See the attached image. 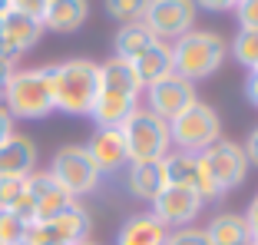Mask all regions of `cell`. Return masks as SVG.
I'll return each instance as SVG.
<instances>
[{"instance_id":"cell-21","label":"cell","mask_w":258,"mask_h":245,"mask_svg":"<svg viewBox=\"0 0 258 245\" xmlns=\"http://www.w3.org/2000/svg\"><path fill=\"white\" fill-rule=\"evenodd\" d=\"M90 17V4L86 0H46L43 10V30L53 33H76Z\"/></svg>"},{"instance_id":"cell-24","label":"cell","mask_w":258,"mask_h":245,"mask_svg":"<svg viewBox=\"0 0 258 245\" xmlns=\"http://www.w3.org/2000/svg\"><path fill=\"white\" fill-rule=\"evenodd\" d=\"M113 43H116V53H113V56H119V60H129V63H133L136 56H143L149 46L159 43V40L152 37L149 27L139 20V23H122L119 30H116Z\"/></svg>"},{"instance_id":"cell-2","label":"cell","mask_w":258,"mask_h":245,"mask_svg":"<svg viewBox=\"0 0 258 245\" xmlns=\"http://www.w3.org/2000/svg\"><path fill=\"white\" fill-rule=\"evenodd\" d=\"M0 103L14 119H43L53 113V90H50V67H17L7 80Z\"/></svg>"},{"instance_id":"cell-37","label":"cell","mask_w":258,"mask_h":245,"mask_svg":"<svg viewBox=\"0 0 258 245\" xmlns=\"http://www.w3.org/2000/svg\"><path fill=\"white\" fill-rule=\"evenodd\" d=\"M14 63H10V60H4V56H0V93H4V86H7V80L10 77H14Z\"/></svg>"},{"instance_id":"cell-15","label":"cell","mask_w":258,"mask_h":245,"mask_svg":"<svg viewBox=\"0 0 258 245\" xmlns=\"http://www.w3.org/2000/svg\"><path fill=\"white\" fill-rule=\"evenodd\" d=\"M86 153L93 156V162L103 176L129 166V149H126V139H122V130H96L93 139L86 143Z\"/></svg>"},{"instance_id":"cell-1","label":"cell","mask_w":258,"mask_h":245,"mask_svg":"<svg viewBox=\"0 0 258 245\" xmlns=\"http://www.w3.org/2000/svg\"><path fill=\"white\" fill-rule=\"evenodd\" d=\"M50 90H53V109L67 116H90L99 93V63L80 56L50 67Z\"/></svg>"},{"instance_id":"cell-31","label":"cell","mask_w":258,"mask_h":245,"mask_svg":"<svg viewBox=\"0 0 258 245\" xmlns=\"http://www.w3.org/2000/svg\"><path fill=\"white\" fill-rule=\"evenodd\" d=\"M10 10H20V14L33 17V20H43L46 0H10Z\"/></svg>"},{"instance_id":"cell-9","label":"cell","mask_w":258,"mask_h":245,"mask_svg":"<svg viewBox=\"0 0 258 245\" xmlns=\"http://www.w3.org/2000/svg\"><path fill=\"white\" fill-rule=\"evenodd\" d=\"M83 238H90V212L76 202L73 209L46 219V222L27 225L23 242L27 245H76Z\"/></svg>"},{"instance_id":"cell-28","label":"cell","mask_w":258,"mask_h":245,"mask_svg":"<svg viewBox=\"0 0 258 245\" xmlns=\"http://www.w3.org/2000/svg\"><path fill=\"white\" fill-rule=\"evenodd\" d=\"M27 235V222L17 212H0V245H20Z\"/></svg>"},{"instance_id":"cell-13","label":"cell","mask_w":258,"mask_h":245,"mask_svg":"<svg viewBox=\"0 0 258 245\" xmlns=\"http://www.w3.org/2000/svg\"><path fill=\"white\" fill-rule=\"evenodd\" d=\"M40 37H43V23L33 17L20 14V10H7L0 17V56L10 60L14 67L27 50L40 43Z\"/></svg>"},{"instance_id":"cell-3","label":"cell","mask_w":258,"mask_h":245,"mask_svg":"<svg viewBox=\"0 0 258 245\" xmlns=\"http://www.w3.org/2000/svg\"><path fill=\"white\" fill-rule=\"evenodd\" d=\"M228 43L222 33L215 30H189L172 43V67L179 77L185 80H205L225 63Z\"/></svg>"},{"instance_id":"cell-29","label":"cell","mask_w":258,"mask_h":245,"mask_svg":"<svg viewBox=\"0 0 258 245\" xmlns=\"http://www.w3.org/2000/svg\"><path fill=\"white\" fill-rule=\"evenodd\" d=\"M166 245H209L202 225H182V229H172L166 238Z\"/></svg>"},{"instance_id":"cell-4","label":"cell","mask_w":258,"mask_h":245,"mask_svg":"<svg viewBox=\"0 0 258 245\" xmlns=\"http://www.w3.org/2000/svg\"><path fill=\"white\" fill-rule=\"evenodd\" d=\"M169 139L179 153H205L209 146H215L222 139V116L212 103L196 100L185 113H179L169 122Z\"/></svg>"},{"instance_id":"cell-14","label":"cell","mask_w":258,"mask_h":245,"mask_svg":"<svg viewBox=\"0 0 258 245\" xmlns=\"http://www.w3.org/2000/svg\"><path fill=\"white\" fill-rule=\"evenodd\" d=\"M149 212L159 219L162 225H166L169 232L172 229H182V225H192L199 219V212H202L205 202L199 199L192 189H179V186H166V189L156 196V199L149 202Z\"/></svg>"},{"instance_id":"cell-19","label":"cell","mask_w":258,"mask_h":245,"mask_svg":"<svg viewBox=\"0 0 258 245\" xmlns=\"http://www.w3.org/2000/svg\"><path fill=\"white\" fill-rule=\"evenodd\" d=\"M99 90H103V93H122V96L139 100V96L146 93V86L139 83L136 70H133L129 60L109 56L106 63H99Z\"/></svg>"},{"instance_id":"cell-26","label":"cell","mask_w":258,"mask_h":245,"mask_svg":"<svg viewBox=\"0 0 258 245\" xmlns=\"http://www.w3.org/2000/svg\"><path fill=\"white\" fill-rule=\"evenodd\" d=\"M103 4H106V14L119 23H139L149 7V0H103Z\"/></svg>"},{"instance_id":"cell-40","label":"cell","mask_w":258,"mask_h":245,"mask_svg":"<svg viewBox=\"0 0 258 245\" xmlns=\"http://www.w3.org/2000/svg\"><path fill=\"white\" fill-rule=\"evenodd\" d=\"M20 245H27V242H20Z\"/></svg>"},{"instance_id":"cell-12","label":"cell","mask_w":258,"mask_h":245,"mask_svg":"<svg viewBox=\"0 0 258 245\" xmlns=\"http://www.w3.org/2000/svg\"><path fill=\"white\" fill-rule=\"evenodd\" d=\"M162 169H166V182H169V186L192 189L202 202L222 199V192L212 186V179H209V172H205V166H202V159H199V156L172 149V153L162 159Z\"/></svg>"},{"instance_id":"cell-27","label":"cell","mask_w":258,"mask_h":245,"mask_svg":"<svg viewBox=\"0 0 258 245\" xmlns=\"http://www.w3.org/2000/svg\"><path fill=\"white\" fill-rule=\"evenodd\" d=\"M27 196V179H0V212H17Z\"/></svg>"},{"instance_id":"cell-17","label":"cell","mask_w":258,"mask_h":245,"mask_svg":"<svg viewBox=\"0 0 258 245\" xmlns=\"http://www.w3.org/2000/svg\"><path fill=\"white\" fill-rule=\"evenodd\" d=\"M122 179H126L129 196H133V199H143V202H152L169 186L162 159H156V162H129L126 172H122Z\"/></svg>"},{"instance_id":"cell-38","label":"cell","mask_w":258,"mask_h":245,"mask_svg":"<svg viewBox=\"0 0 258 245\" xmlns=\"http://www.w3.org/2000/svg\"><path fill=\"white\" fill-rule=\"evenodd\" d=\"M7 10H10V0H0V17L7 14Z\"/></svg>"},{"instance_id":"cell-6","label":"cell","mask_w":258,"mask_h":245,"mask_svg":"<svg viewBox=\"0 0 258 245\" xmlns=\"http://www.w3.org/2000/svg\"><path fill=\"white\" fill-rule=\"evenodd\" d=\"M50 176L73 196L76 202L83 196H93L103 182V172L96 169L93 156L86 153V146H60L50 162Z\"/></svg>"},{"instance_id":"cell-8","label":"cell","mask_w":258,"mask_h":245,"mask_svg":"<svg viewBox=\"0 0 258 245\" xmlns=\"http://www.w3.org/2000/svg\"><path fill=\"white\" fill-rule=\"evenodd\" d=\"M205 172L212 179V186L225 196V192L238 189V186L248 179V159H245L242 143H232V139H219L215 146H209L205 153H199Z\"/></svg>"},{"instance_id":"cell-30","label":"cell","mask_w":258,"mask_h":245,"mask_svg":"<svg viewBox=\"0 0 258 245\" xmlns=\"http://www.w3.org/2000/svg\"><path fill=\"white\" fill-rule=\"evenodd\" d=\"M235 17H238V30H258V0H238Z\"/></svg>"},{"instance_id":"cell-36","label":"cell","mask_w":258,"mask_h":245,"mask_svg":"<svg viewBox=\"0 0 258 245\" xmlns=\"http://www.w3.org/2000/svg\"><path fill=\"white\" fill-rule=\"evenodd\" d=\"M245 96H248L251 106H258V70L248 73V83H245Z\"/></svg>"},{"instance_id":"cell-33","label":"cell","mask_w":258,"mask_h":245,"mask_svg":"<svg viewBox=\"0 0 258 245\" xmlns=\"http://www.w3.org/2000/svg\"><path fill=\"white\" fill-rule=\"evenodd\" d=\"M238 0H196L199 10H209V14H225V10H235Z\"/></svg>"},{"instance_id":"cell-7","label":"cell","mask_w":258,"mask_h":245,"mask_svg":"<svg viewBox=\"0 0 258 245\" xmlns=\"http://www.w3.org/2000/svg\"><path fill=\"white\" fill-rule=\"evenodd\" d=\"M199 7L196 0H149L143 23L159 43H175L189 30H196Z\"/></svg>"},{"instance_id":"cell-11","label":"cell","mask_w":258,"mask_h":245,"mask_svg":"<svg viewBox=\"0 0 258 245\" xmlns=\"http://www.w3.org/2000/svg\"><path fill=\"white\" fill-rule=\"evenodd\" d=\"M27 202H30L33 222H46V219H53V215L76 206L73 196L50 176V169H33L30 176H27Z\"/></svg>"},{"instance_id":"cell-18","label":"cell","mask_w":258,"mask_h":245,"mask_svg":"<svg viewBox=\"0 0 258 245\" xmlns=\"http://www.w3.org/2000/svg\"><path fill=\"white\" fill-rule=\"evenodd\" d=\"M169 229L146 209V212L129 215L116 232V245H166Z\"/></svg>"},{"instance_id":"cell-39","label":"cell","mask_w":258,"mask_h":245,"mask_svg":"<svg viewBox=\"0 0 258 245\" xmlns=\"http://www.w3.org/2000/svg\"><path fill=\"white\" fill-rule=\"evenodd\" d=\"M76 245H99V242H90V238H83V242H76Z\"/></svg>"},{"instance_id":"cell-16","label":"cell","mask_w":258,"mask_h":245,"mask_svg":"<svg viewBox=\"0 0 258 245\" xmlns=\"http://www.w3.org/2000/svg\"><path fill=\"white\" fill-rule=\"evenodd\" d=\"M37 143L23 133H14L0 146V179H27L37 169Z\"/></svg>"},{"instance_id":"cell-32","label":"cell","mask_w":258,"mask_h":245,"mask_svg":"<svg viewBox=\"0 0 258 245\" xmlns=\"http://www.w3.org/2000/svg\"><path fill=\"white\" fill-rule=\"evenodd\" d=\"M245 225H248V235H251V245H258V196L248 202V209H245Z\"/></svg>"},{"instance_id":"cell-22","label":"cell","mask_w":258,"mask_h":245,"mask_svg":"<svg viewBox=\"0 0 258 245\" xmlns=\"http://www.w3.org/2000/svg\"><path fill=\"white\" fill-rule=\"evenodd\" d=\"M209 245H251L248 225L238 212H219L209 219V225H202Z\"/></svg>"},{"instance_id":"cell-5","label":"cell","mask_w":258,"mask_h":245,"mask_svg":"<svg viewBox=\"0 0 258 245\" xmlns=\"http://www.w3.org/2000/svg\"><path fill=\"white\" fill-rule=\"evenodd\" d=\"M119 130H122V139H126V149H129V162H156L172 153L169 122L159 119L156 113H149L146 106H139Z\"/></svg>"},{"instance_id":"cell-10","label":"cell","mask_w":258,"mask_h":245,"mask_svg":"<svg viewBox=\"0 0 258 245\" xmlns=\"http://www.w3.org/2000/svg\"><path fill=\"white\" fill-rule=\"evenodd\" d=\"M196 100H199L196 83L185 80V77H179V73H169V77L159 80V83L146 86V109L156 113L166 122H172L179 113H185Z\"/></svg>"},{"instance_id":"cell-35","label":"cell","mask_w":258,"mask_h":245,"mask_svg":"<svg viewBox=\"0 0 258 245\" xmlns=\"http://www.w3.org/2000/svg\"><path fill=\"white\" fill-rule=\"evenodd\" d=\"M10 136H14V116H10V113H7V106L0 103V146L7 143Z\"/></svg>"},{"instance_id":"cell-23","label":"cell","mask_w":258,"mask_h":245,"mask_svg":"<svg viewBox=\"0 0 258 245\" xmlns=\"http://www.w3.org/2000/svg\"><path fill=\"white\" fill-rule=\"evenodd\" d=\"M133 70H136V77H139V83H143V86H152V83H159L162 77L175 73V67H172V43L149 46L143 56L133 60Z\"/></svg>"},{"instance_id":"cell-25","label":"cell","mask_w":258,"mask_h":245,"mask_svg":"<svg viewBox=\"0 0 258 245\" xmlns=\"http://www.w3.org/2000/svg\"><path fill=\"white\" fill-rule=\"evenodd\" d=\"M228 53L235 56L248 73L258 70V30H238L228 43Z\"/></svg>"},{"instance_id":"cell-34","label":"cell","mask_w":258,"mask_h":245,"mask_svg":"<svg viewBox=\"0 0 258 245\" xmlns=\"http://www.w3.org/2000/svg\"><path fill=\"white\" fill-rule=\"evenodd\" d=\"M245 159H248V166H258V126L248 133V139H245Z\"/></svg>"},{"instance_id":"cell-20","label":"cell","mask_w":258,"mask_h":245,"mask_svg":"<svg viewBox=\"0 0 258 245\" xmlns=\"http://www.w3.org/2000/svg\"><path fill=\"white\" fill-rule=\"evenodd\" d=\"M136 109H139V100H133V96H122V93H103V90H99L90 116H93V122H96V130H119Z\"/></svg>"}]
</instances>
